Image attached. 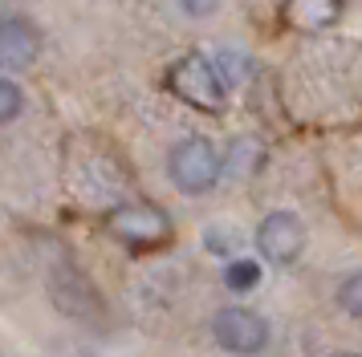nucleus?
I'll return each mask as SVG.
<instances>
[{"instance_id":"obj_1","label":"nucleus","mask_w":362,"mask_h":357,"mask_svg":"<svg viewBox=\"0 0 362 357\" xmlns=\"http://www.w3.org/2000/svg\"><path fill=\"white\" fill-rule=\"evenodd\" d=\"M167 85H171V94L183 97L187 106H196V110H224V81H220V69H216L208 57H199V53H187L180 61L171 65V73H167Z\"/></svg>"},{"instance_id":"obj_2","label":"nucleus","mask_w":362,"mask_h":357,"mask_svg":"<svg viewBox=\"0 0 362 357\" xmlns=\"http://www.w3.org/2000/svg\"><path fill=\"white\" fill-rule=\"evenodd\" d=\"M220 150H216L208 138H183L175 150H171V159H167V171H171V183L180 187L183 195H204L216 187V178H220Z\"/></svg>"},{"instance_id":"obj_3","label":"nucleus","mask_w":362,"mask_h":357,"mask_svg":"<svg viewBox=\"0 0 362 357\" xmlns=\"http://www.w3.org/2000/svg\"><path fill=\"white\" fill-rule=\"evenodd\" d=\"M106 231L127 248H159L171 240V219L155 203H122L106 215Z\"/></svg>"},{"instance_id":"obj_4","label":"nucleus","mask_w":362,"mask_h":357,"mask_svg":"<svg viewBox=\"0 0 362 357\" xmlns=\"http://www.w3.org/2000/svg\"><path fill=\"white\" fill-rule=\"evenodd\" d=\"M212 337L224 353L257 357V353H264V345H269V321H264L261 313L245 308V305H228V308L216 313Z\"/></svg>"},{"instance_id":"obj_5","label":"nucleus","mask_w":362,"mask_h":357,"mask_svg":"<svg viewBox=\"0 0 362 357\" xmlns=\"http://www.w3.org/2000/svg\"><path fill=\"white\" fill-rule=\"evenodd\" d=\"M305 248V227L293 211H269L261 224H257V252L269 264H293Z\"/></svg>"},{"instance_id":"obj_6","label":"nucleus","mask_w":362,"mask_h":357,"mask_svg":"<svg viewBox=\"0 0 362 357\" xmlns=\"http://www.w3.org/2000/svg\"><path fill=\"white\" fill-rule=\"evenodd\" d=\"M37 53H41V37L29 20H4L0 25V69L21 73L37 61Z\"/></svg>"},{"instance_id":"obj_7","label":"nucleus","mask_w":362,"mask_h":357,"mask_svg":"<svg viewBox=\"0 0 362 357\" xmlns=\"http://www.w3.org/2000/svg\"><path fill=\"white\" fill-rule=\"evenodd\" d=\"M342 16V0H285V25L297 32H322Z\"/></svg>"},{"instance_id":"obj_8","label":"nucleus","mask_w":362,"mask_h":357,"mask_svg":"<svg viewBox=\"0 0 362 357\" xmlns=\"http://www.w3.org/2000/svg\"><path fill=\"white\" fill-rule=\"evenodd\" d=\"M62 276L69 280V292L66 289H53L57 308L69 313V317H94V313H98V296H94V289L78 276V268H62Z\"/></svg>"},{"instance_id":"obj_9","label":"nucleus","mask_w":362,"mask_h":357,"mask_svg":"<svg viewBox=\"0 0 362 357\" xmlns=\"http://www.w3.org/2000/svg\"><path fill=\"white\" fill-rule=\"evenodd\" d=\"M257 280H261V264H257V260H232L228 268H224V284H228L232 292L257 289Z\"/></svg>"},{"instance_id":"obj_10","label":"nucleus","mask_w":362,"mask_h":357,"mask_svg":"<svg viewBox=\"0 0 362 357\" xmlns=\"http://www.w3.org/2000/svg\"><path fill=\"white\" fill-rule=\"evenodd\" d=\"M25 110V94H21L17 81L0 78V122H13L17 114Z\"/></svg>"},{"instance_id":"obj_11","label":"nucleus","mask_w":362,"mask_h":357,"mask_svg":"<svg viewBox=\"0 0 362 357\" xmlns=\"http://www.w3.org/2000/svg\"><path fill=\"white\" fill-rule=\"evenodd\" d=\"M338 305H342L350 317H358L362 313V276L358 272H350L342 284H338Z\"/></svg>"},{"instance_id":"obj_12","label":"nucleus","mask_w":362,"mask_h":357,"mask_svg":"<svg viewBox=\"0 0 362 357\" xmlns=\"http://www.w3.org/2000/svg\"><path fill=\"white\" fill-rule=\"evenodd\" d=\"M180 8L187 16H212L220 8V0H180Z\"/></svg>"},{"instance_id":"obj_13","label":"nucleus","mask_w":362,"mask_h":357,"mask_svg":"<svg viewBox=\"0 0 362 357\" xmlns=\"http://www.w3.org/2000/svg\"><path fill=\"white\" fill-rule=\"evenodd\" d=\"M334 357H358V353H334Z\"/></svg>"}]
</instances>
